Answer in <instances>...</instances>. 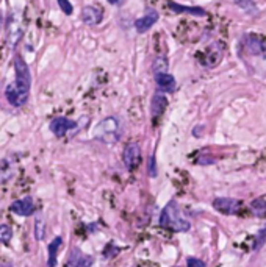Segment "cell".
Returning a JSON list of instances; mask_svg holds the SVG:
<instances>
[{"mask_svg":"<svg viewBox=\"0 0 266 267\" xmlns=\"http://www.w3.org/2000/svg\"><path fill=\"white\" fill-rule=\"evenodd\" d=\"M160 225L163 228H168V230H173V231H188L191 225L186 221L185 217H182V213H180V208L178 205L174 202H169L163 211H161L160 216Z\"/></svg>","mask_w":266,"mask_h":267,"instance_id":"7a4b0ae2","label":"cell"},{"mask_svg":"<svg viewBox=\"0 0 266 267\" xmlns=\"http://www.w3.org/2000/svg\"><path fill=\"white\" fill-rule=\"evenodd\" d=\"M158 17H160V14H158L157 9H149V11H147L144 16L136 19V22H135L136 32H138V33H146V32H149L150 28L157 24Z\"/></svg>","mask_w":266,"mask_h":267,"instance_id":"9c48e42d","label":"cell"},{"mask_svg":"<svg viewBox=\"0 0 266 267\" xmlns=\"http://www.w3.org/2000/svg\"><path fill=\"white\" fill-rule=\"evenodd\" d=\"M168 108V99L163 92H155L154 97H152V103H150V113H152V120H158L163 113Z\"/></svg>","mask_w":266,"mask_h":267,"instance_id":"ba28073f","label":"cell"},{"mask_svg":"<svg viewBox=\"0 0 266 267\" xmlns=\"http://www.w3.org/2000/svg\"><path fill=\"white\" fill-rule=\"evenodd\" d=\"M58 5H60V8L63 9V13H66V14H72V5H71V2L69 0H58Z\"/></svg>","mask_w":266,"mask_h":267,"instance_id":"44dd1931","label":"cell"},{"mask_svg":"<svg viewBox=\"0 0 266 267\" xmlns=\"http://www.w3.org/2000/svg\"><path fill=\"white\" fill-rule=\"evenodd\" d=\"M13 237V230L8 225H0V242L8 244Z\"/></svg>","mask_w":266,"mask_h":267,"instance_id":"ffe728a7","label":"cell"},{"mask_svg":"<svg viewBox=\"0 0 266 267\" xmlns=\"http://www.w3.org/2000/svg\"><path fill=\"white\" fill-rule=\"evenodd\" d=\"M14 72H16V81L6 86L5 97L13 107H24L28 100V95H30L32 74L27 63L19 55L14 58Z\"/></svg>","mask_w":266,"mask_h":267,"instance_id":"6da1fadb","label":"cell"},{"mask_svg":"<svg viewBox=\"0 0 266 267\" xmlns=\"http://www.w3.org/2000/svg\"><path fill=\"white\" fill-rule=\"evenodd\" d=\"M243 203L236 198H229V197H220L213 200V208L218 213L225 214V216H232L240 213Z\"/></svg>","mask_w":266,"mask_h":267,"instance_id":"5b68a950","label":"cell"},{"mask_svg":"<svg viewBox=\"0 0 266 267\" xmlns=\"http://www.w3.org/2000/svg\"><path fill=\"white\" fill-rule=\"evenodd\" d=\"M92 266V258L91 256H82V258L75 263L74 267H91Z\"/></svg>","mask_w":266,"mask_h":267,"instance_id":"7402d4cb","label":"cell"},{"mask_svg":"<svg viewBox=\"0 0 266 267\" xmlns=\"http://www.w3.org/2000/svg\"><path fill=\"white\" fill-rule=\"evenodd\" d=\"M82 19H83V22L85 24H88V25H97L102 22V19H103V11L100 8L97 6H85L83 8V11H82Z\"/></svg>","mask_w":266,"mask_h":267,"instance_id":"30bf717a","label":"cell"},{"mask_svg":"<svg viewBox=\"0 0 266 267\" xmlns=\"http://www.w3.org/2000/svg\"><path fill=\"white\" fill-rule=\"evenodd\" d=\"M251 209L257 217H266V195L257 197L251 202Z\"/></svg>","mask_w":266,"mask_h":267,"instance_id":"e0dca14e","label":"cell"},{"mask_svg":"<svg viewBox=\"0 0 266 267\" xmlns=\"http://www.w3.org/2000/svg\"><path fill=\"white\" fill-rule=\"evenodd\" d=\"M44 217L43 216H38L36 221H35V237L38 241H43L44 239Z\"/></svg>","mask_w":266,"mask_h":267,"instance_id":"ac0fdd59","label":"cell"},{"mask_svg":"<svg viewBox=\"0 0 266 267\" xmlns=\"http://www.w3.org/2000/svg\"><path fill=\"white\" fill-rule=\"evenodd\" d=\"M169 8L173 9L176 13H188V14H194V16H207V11L202 8H197V6H183V5H178L176 2H168Z\"/></svg>","mask_w":266,"mask_h":267,"instance_id":"5bb4252c","label":"cell"},{"mask_svg":"<svg viewBox=\"0 0 266 267\" xmlns=\"http://www.w3.org/2000/svg\"><path fill=\"white\" fill-rule=\"evenodd\" d=\"M122 159H124V164L129 170L138 169V166L142 161V152H141V147L138 142H130V144L126 146Z\"/></svg>","mask_w":266,"mask_h":267,"instance_id":"277c9868","label":"cell"},{"mask_svg":"<svg viewBox=\"0 0 266 267\" xmlns=\"http://www.w3.org/2000/svg\"><path fill=\"white\" fill-rule=\"evenodd\" d=\"M233 2L238 5L244 13H248L249 16H259L260 14V9L257 6V3L254 0H233Z\"/></svg>","mask_w":266,"mask_h":267,"instance_id":"2e32d148","label":"cell"},{"mask_svg":"<svg viewBox=\"0 0 266 267\" xmlns=\"http://www.w3.org/2000/svg\"><path fill=\"white\" fill-rule=\"evenodd\" d=\"M16 172V163L11 161L9 158H5V159H0V185L6 183L13 178Z\"/></svg>","mask_w":266,"mask_h":267,"instance_id":"4fadbf2b","label":"cell"},{"mask_svg":"<svg viewBox=\"0 0 266 267\" xmlns=\"http://www.w3.org/2000/svg\"><path fill=\"white\" fill-rule=\"evenodd\" d=\"M75 127H77V123L68 117H56L50 122V131L56 138H63Z\"/></svg>","mask_w":266,"mask_h":267,"instance_id":"8992f818","label":"cell"},{"mask_svg":"<svg viewBox=\"0 0 266 267\" xmlns=\"http://www.w3.org/2000/svg\"><path fill=\"white\" fill-rule=\"evenodd\" d=\"M149 175H150V177H155V175H157L155 156H154V155H150V158H149Z\"/></svg>","mask_w":266,"mask_h":267,"instance_id":"cb8c5ba5","label":"cell"},{"mask_svg":"<svg viewBox=\"0 0 266 267\" xmlns=\"http://www.w3.org/2000/svg\"><path fill=\"white\" fill-rule=\"evenodd\" d=\"M63 244V239L58 236L49 244V256H47V266L49 267H56V256H58V250Z\"/></svg>","mask_w":266,"mask_h":267,"instance_id":"9a60e30c","label":"cell"},{"mask_svg":"<svg viewBox=\"0 0 266 267\" xmlns=\"http://www.w3.org/2000/svg\"><path fill=\"white\" fill-rule=\"evenodd\" d=\"M243 42H244V49L252 55H260L265 52V44L262 42V39L259 36L248 35V36H244Z\"/></svg>","mask_w":266,"mask_h":267,"instance_id":"7c38bea8","label":"cell"},{"mask_svg":"<svg viewBox=\"0 0 266 267\" xmlns=\"http://www.w3.org/2000/svg\"><path fill=\"white\" fill-rule=\"evenodd\" d=\"M9 209L16 214V216H21V217H28L35 214L36 211V205L33 203V200L30 197L22 198V200H16V202L11 203Z\"/></svg>","mask_w":266,"mask_h":267,"instance_id":"52a82bcc","label":"cell"},{"mask_svg":"<svg viewBox=\"0 0 266 267\" xmlns=\"http://www.w3.org/2000/svg\"><path fill=\"white\" fill-rule=\"evenodd\" d=\"M108 3H111V5H116V3H119V0H108Z\"/></svg>","mask_w":266,"mask_h":267,"instance_id":"d4e9b609","label":"cell"},{"mask_svg":"<svg viewBox=\"0 0 266 267\" xmlns=\"http://www.w3.org/2000/svg\"><path fill=\"white\" fill-rule=\"evenodd\" d=\"M154 72L155 74H166L168 72V60L165 56H157L154 61Z\"/></svg>","mask_w":266,"mask_h":267,"instance_id":"d6986e66","label":"cell"},{"mask_svg":"<svg viewBox=\"0 0 266 267\" xmlns=\"http://www.w3.org/2000/svg\"><path fill=\"white\" fill-rule=\"evenodd\" d=\"M155 83H157V86L165 92H174L176 86H177L176 78L168 72L166 74H155Z\"/></svg>","mask_w":266,"mask_h":267,"instance_id":"8fae6325","label":"cell"},{"mask_svg":"<svg viewBox=\"0 0 266 267\" xmlns=\"http://www.w3.org/2000/svg\"><path fill=\"white\" fill-rule=\"evenodd\" d=\"M2 21H3V17H2V13H0V24H2Z\"/></svg>","mask_w":266,"mask_h":267,"instance_id":"484cf974","label":"cell"},{"mask_svg":"<svg viewBox=\"0 0 266 267\" xmlns=\"http://www.w3.org/2000/svg\"><path fill=\"white\" fill-rule=\"evenodd\" d=\"M96 138L103 141V142H116L121 138V127L119 120L116 117H107L103 119L99 125L96 127Z\"/></svg>","mask_w":266,"mask_h":267,"instance_id":"3957f363","label":"cell"},{"mask_svg":"<svg viewBox=\"0 0 266 267\" xmlns=\"http://www.w3.org/2000/svg\"><path fill=\"white\" fill-rule=\"evenodd\" d=\"M186 267H205V263L197 260V258H188L186 260Z\"/></svg>","mask_w":266,"mask_h":267,"instance_id":"603a6c76","label":"cell"}]
</instances>
